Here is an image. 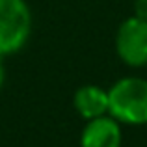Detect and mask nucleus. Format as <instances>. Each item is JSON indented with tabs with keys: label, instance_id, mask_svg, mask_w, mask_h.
Instances as JSON below:
<instances>
[{
	"label": "nucleus",
	"instance_id": "nucleus-2",
	"mask_svg": "<svg viewBox=\"0 0 147 147\" xmlns=\"http://www.w3.org/2000/svg\"><path fill=\"white\" fill-rule=\"evenodd\" d=\"M32 32V11L26 0H0V56L19 52Z\"/></svg>",
	"mask_w": 147,
	"mask_h": 147
},
{
	"label": "nucleus",
	"instance_id": "nucleus-4",
	"mask_svg": "<svg viewBox=\"0 0 147 147\" xmlns=\"http://www.w3.org/2000/svg\"><path fill=\"white\" fill-rule=\"evenodd\" d=\"M121 123L108 114L86 121L80 132V147H121Z\"/></svg>",
	"mask_w": 147,
	"mask_h": 147
},
{
	"label": "nucleus",
	"instance_id": "nucleus-5",
	"mask_svg": "<svg viewBox=\"0 0 147 147\" xmlns=\"http://www.w3.org/2000/svg\"><path fill=\"white\" fill-rule=\"evenodd\" d=\"M73 106H75L76 114L84 121L106 115L108 114V90H102V88L95 86V84L80 86L73 95Z\"/></svg>",
	"mask_w": 147,
	"mask_h": 147
},
{
	"label": "nucleus",
	"instance_id": "nucleus-1",
	"mask_svg": "<svg viewBox=\"0 0 147 147\" xmlns=\"http://www.w3.org/2000/svg\"><path fill=\"white\" fill-rule=\"evenodd\" d=\"M108 115L125 125H147V80L125 76L108 90Z\"/></svg>",
	"mask_w": 147,
	"mask_h": 147
},
{
	"label": "nucleus",
	"instance_id": "nucleus-7",
	"mask_svg": "<svg viewBox=\"0 0 147 147\" xmlns=\"http://www.w3.org/2000/svg\"><path fill=\"white\" fill-rule=\"evenodd\" d=\"M4 80H6V67H4L2 56H0V88L4 86Z\"/></svg>",
	"mask_w": 147,
	"mask_h": 147
},
{
	"label": "nucleus",
	"instance_id": "nucleus-6",
	"mask_svg": "<svg viewBox=\"0 0 147 147\" xmlns=\"http://www.w3.org/2000/svg\"><path fill=\"white\" fill-rule=\"evenodd\" d=\"M134 15L147 21V0H134Z\"/></svg>",
	"mask_w": 147,
	"mask_h": 147
},
{
	"label": "nucleus",
	"instance_id": "nucleus-3",
	"mask_svg": "<svg viewBox=\"0 0 147 147\" xmlns=\"http://www.w3.org/2000/svg\"><path fill=\"white\" fill-rule=\"evenodd\" d=\"M115 52L129 67L147 65V21L132 17L125 19L115 32Z\"/></svg>",
	"mask_w": 147,
	"mask_h": 147
}]
</instances>
